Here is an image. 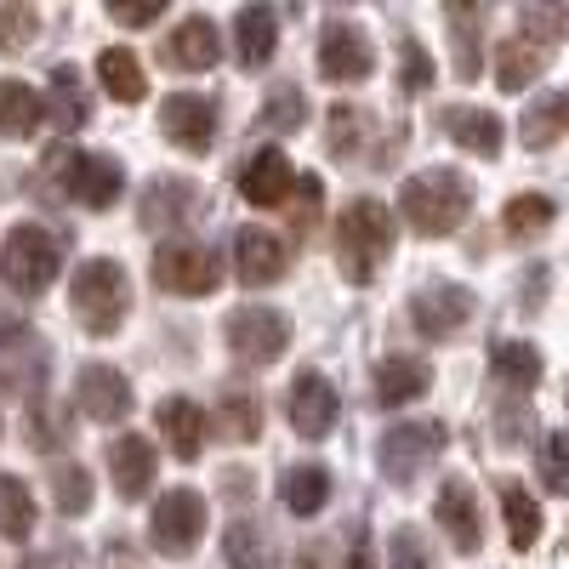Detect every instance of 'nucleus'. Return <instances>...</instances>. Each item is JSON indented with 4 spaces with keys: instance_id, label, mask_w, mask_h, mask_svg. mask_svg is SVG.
Masks as SVG:
<instances>
[{
    "instance_id": "f257e3e1",
    "label": "nucleus",
    "mask_w": 569,
    "mask_h": 569,
    "mask_svg": "<svg viewBox=\"0 0 569 569\" xmlns=\"http://www.w3.org/2000/svg\"><path fill=\"white\" fill-rule=\"evenodd\" d=\"M399 211L416 233H427V240H445V233H456L472 211V182L450 166H433V171H416L405 188H399Z\"/></svg>"
},
{
    "instance_id": "f03ea898",
    "label": "nucleus",
    "mask_w": 569,
    "mask_h": 569,
    "mask_svg": "<svg viewBox=\"0 0 569 569\" xmlns=\"http://www.w3.org/2000/svg\"><path fill=\"white\" fill-rule=\"evenodd\" d=\"M69 302H74V319L91 337H114L131 313V279L114 257H91L74 268V284H69Z\"/></svg>"
},
{
    "instance_id": "7ed1b4c3",
    "label": "nucleus",
    "mask_w": 569,
    "mask_h": 569,
    "mask_svg": "<svg viewBox=\"0 0 569 569\" xmlns=\"http://www.w3.org/2000/svg\"><path fill=\"white\" fill-rule=\"evenodd\" d=\"M337 251H342V273L353 284H370L376 268H382L388 251H393V211L376 194H359L337 222Z\"/></svg>"
},
{
    "instance_id": "20e7f679",
    "label": "nucleus",
    "mask_w": 569,
    "mask_h": 569,
    "mask_svg": "<svg viewBox=\"0 0 569 569\" xmlns=\"http://www.w3.org/2000/svg\"><path fill=\"white\" fill-rule=\"evenodd\" d=\"M58 268H63V246H58V233L40 228V222H18L7 233V246H0V279H7V291H18V297H40L46 284L58 279Z\"/></svg>"
},
{
    "instance_id": "39448f33",
    "label": "nucleus",
    "mask_w": 569,
    "mask_h": 569,
    "mask_svg": "<svg viewBox=\"0 0 569 569\" xmlns=\"http://www.w3.org/2000/svg\"><path fill=\"white\" fill-rule=\"evenodd\" d=\"M52 177H58V188L74 200V206H86V211H109L114 200H120V188H126V171L114 166V154H74V149H63V154H52Z\"/></svg>"
},
{
    "instance_id": "423d86ee",
    "label": "nucleus",
    "mask_w": 569,
    "mask_h": 569,
    "mask_svg": "<svg viewBox=\"0 0 569 569\" xmlns=\"http://www.w3.org/2000/svg\"><path fill=\"white\" fill-rule=\"evenodd\" d=\"M445 421H399L382 433V445H376V461H382V479L393 485H416L427 467H433V456L445 450Z\"/></svg>"
},
{
    "instance_id": "0eeeda50",
    "label": "nucleus",
    "mask_w": 569,
    "mask_h": 569,
    "mask_svg": "<svg viewBox=\"0 0 569 569\" xmlns=\"http://www.w3.org/2000/svg\"><path fill=\"white\" fill-rule=\"evenodd\" d=\"M222 337H228V348H233L240 365H273V359H284V348H291V319H284L279 308L246 302V308L228 313Z\"/></svg>"
},
{
    "instance_id": "6e6552de",
    "label": "nucleus",
    "mask_w": 569,
    "mask_h": 569,
    "mask_svg": "<svg viewBox=\"0 0 569 569\" xmlns=\"http://www.w3.org/2000/svg\"><path fill=\"white\" fill-rule=\"evenodd\" d=\"M206 525H211L206 496H200V490H171V496L154 501L149 541H154V552H166V558H188V552L206 541Z\"/></svg>"
},
{
    "instance_id": "1a4fd4ad",
    "label": "nucleus",
    "mask_w": 569,
    "mask_h": 569,
    "mask_svg": "<svg viewBox=\"0 0 569 569\" xmlns=\"http://www.w3.org/2000/svg\"><path fill=\"white\" fill-rule=\"evenodd\" d=\"M154 284L171 297H211L222 284V262L211 246H194V240H166L154 251Z\"/></svg>"
},
{
    "instance_id": "9d476101",
    "label": "nucleus",
    "mask_w": 569,
    "mask_h": 569,
    "mask_svg": "<svg viewBox=\"0 0 569 569\" xmlns=\"http://www.w3.org/2000/svg\"><path fill=\"white\" fill-rule=\"evenodd\" d=\"M376 69V46L359 23H325L319 34V74L325 80H337V86H359L370 80Z\"/></svg>"
},
{
    "instance_id": "9b49d317",
    "label": "nucleus",
    "mask_w": 569,
    "mask_h": 569,
    "mask_svg": "<svg viewBox=\"0 0 569 569\" xmlns=\"http://www.w3.org/2000/svg\"><path fill=\"white\" fill-rule=\"evenodd\" d=\"M472 319V291L467 284H427V291L410 297V325L427 342H450L456 330Z\"/></svg>"
},
{
    "instance_id": "f8f14e48",
    "label": "nucleus",
    "mask_w": 569,
    "mask_h": 569,
    "mask_svg": "<svg viewBox=\"0 0 569 569\" xmlns=\"http://www.w3.org/2000/svg\"><path fill=\"white\" fill-rule=\"evenodd\" d=\"M284 268H291V251H284L279 233H268V228H257V222L233 233V273H240L246 291L279 284V279H284Z\"/></svg>"
},
{
    "instance_id": "ddd939ff",
    "label": "nucleus",
    "mask_w": 569,
    "mask_h": 569,
    "mask_svg": "<svg viewBox=\"0 0 569 569\" xmlns=\"http://www.w3.org/2000/svg\"><path fill=\"white\" fill-rule=\"evenodd\" d=\"M160 131L177 142V149L206 154L217 142V103L194 98V91H177V98H166V109H160Z\"/></svg>"
},
{
    "instance_id": "4468645a",
    "label": "nucleus",
    "mask_w": 569,
    "mask_h": 569,
    "mask_svg": "<svg viewBox=\"0 0 569 569\" xmlns=\"http://www.w3.org/2000/svg\"><path fill=\"white\" fill-rule=\"evenodd\" d=\"M433 518H439V530L450 536V547H456V552H479V547H485L479 496H472V485H467V479H445V485H439Z\"/></svg>"
},
{
    "instance_id": "2eb2a0df",
    "label": "nucleus",
    "mask_w": 569,
    "mask_h": 569,
    "mask_svg": "<svg viewBox=\"0 0 569 569\" xmlns=\"http://www.w3.org/2000/svg\"><path fill=\"white\" fill-rule=\"evenodd\" d=\"M74 405H80V416H91V421H126V416H131V382H126V370H114V365H86L80 382H74Z\"/></svg>"
},
{
    "instance_id": "dca6fc26",
    "label": "nucleus",
    "mask_w": 569,
    "mask_h": 569,
    "mask_svg": "<svg viewBox=\"0 0 569 569\" xmlns=\"http://www.w3.org/2000/svg\"><path fill=\"white\" fill-rule=\"evenodd\" d=\"M284 416H291V427L302 439H325L337 427V388L319 370H302L291 382V399H284Z\"/></svg>"
},
{
    "instance_id": "f3484780",
    "label": "nucleus",
    "mask_w": 569,
    "mask_h": 569,
    "mask_svg": "<svg viewBox=\"0 0 569 569\" xmlns=\"http://www.w3.org/2000/svg\"><path fill=\"white\" fill-rule=\"evenodd\" d=\"M217 52H222V40H217V23H211L206 12L182 18V23L166 34V46H160V58H166L171 69H182V74H206V69H217Z\"/></svg>"
},
{
    "instance_id": "a211bd4d",
    "label": "nucleus",
    "mask_w": 569,
    "mask_h": 569,
    "mask_svg": "<svg viewBox=\"0 0 569 569\" xmlns=\"http://www.w3.org/2000/svg\"><path fill=\"white\" fill-rule=\"evenodd\" d=\"M240 194H246L251 206H262V211L284 206V200L297 194L291 160H284L279 149H257V154H246V166H240Z\"/></svg>"
},
{
    "instance_id": "6ab92c4d",
    "label": "nucleus",
    "mask_w": 569,
    "mask_h": 569,
    "mask_svg": "<svg viewBox=\"0 0 569 569\" xmlns=\"http://www.w3.org/2000/svg\"><path fill=\"white\" fill-rule=\"evenodd\" d=\"M109 472H114V490L120 501H142L154 490V445L142 433H120L109 445Z\"/></svg>"
},
{
    "instance_id": "aec40b11",
    "label": "nucleus",
    "mask_w": 569,
    "mask_h": 569,
    "mask_svg": "<svg viewBox=\"0 0 569 569\" xmlns=\"http://www.w3.org/2000/svg\"><path fill=\"white\" fill-rule=\"evenodd\" d=\"M427 388H433V365L416 359V353H393V359L376 365V405L399 410V405H416Z\"/></svg>"
},
{
    "instance_id": "412c9836",
    "label": "nucleus",
    "mask_w": 569,
    "mask_h": 569,
    "mask_svg": "<svg viewBox=\"0 0 569 569\" xmlns=\"http://www.w3.org/2000/svg\"><path fill=\"white\" fill-rule=\"evenodd\" d=\"M154 427H160V439L171 445L177 461H200V450H206V410L194 399H160Z\"/></svg>"
},
{
    "instance_id": "4be33fe9",
    "label": "nucleus",
    "mask_w": 569,
    "mask_h": 569,
    "mask_svg": "<svg viewBox=\"0 0 569 569\" xmlns=\"http://www.w3.org/2000/svg\"><path fill=\"white\" fill-rule=\"evenodd\" d=\"M194 206H200V188L188 182V177H154L149 188H142V228H177V222H188L194 217Z\"/></svg>"
},
{
    "instance_id": "5701e85b",
    "label": "nucleus",
    "mask_w": 569,
    "mask_h": 569,
    "mask_svg": "<svg viewBox=\"0 0 569 569\" xmlns=\"http://www.w3.org/2000/svg\"><path fill=\"white\" fill-rule=\"evenodd\" d=\"M439 126H445V137H450V142H461L467 154H485V160H496V154H501V120H496L490 109L456 103V109H445V114H439Z\"/></svg>"
},
{
    "instance_id": "b1692460",
    "label": "nucleus",
    "mask_w": 569,
    "mask_h": 569,
    "mask_svg": "<svg viewBox=\"0 0 569 569\" xmlns=\"http://www.w3.org/2000/svg\"><path fill=\"white\" fill-rule=\"evenodd\" d=\"M558 137H569V91H547L518 114V142L525 149H552Z\"/></svg>"
},
{
    "instance_id": "393cba45",
    "label": "nucleus",
    "mask_w": 569,
    "mask_h": 569,
    "mask_svg": "<svg viewBox=\"0 0 569 569\" xmlns=\"http://www.w3.org/2000/svg\"><path fill=\"white\" fill-rule=\"evenodd\" d=\"M217 433L233 445H257L262 439V399L251 388H222L217 393Z\"/></svg>"
},
{
    "instance_id": "a878e982",
    "label": "nucleus",
    "mask_w": 569,
    "mask_h": 569,
    "mask_svg": "<svg viewBox=\"0 0 569 569\" xmlns=\"http://www.w3.org/2000/svg\"><path fill=\"white\" fill-rule=\"evenodd\" d=\"M279 496H284V507H291L297 518H313V512L330 501V467H325V461H297V467H284Z\"/></svg>"
},
{
    "instance_id": "bb28decb",
    "label": "nucleus",
    "mask_w": 569,
    "mask_h": 569,
    "mask_svg": "<svg viewBox=\"0 0 569 569\" xmlns=\"http://www.w3.org/2000/svg\"><path fill=\"white\" fill-rule=\"evenodd\" d=\"M445 18L456 34V74L461 80H479L485 58H479V0H445Z\"/></svg>"
},
{
    "instance_id": "cd10ccee",
    "label": "nucleus",
    "mask_w": 569,
    "mask_h": 569,
    "mask_svg": "<svg viewBox=\"0 0 569 569\" xmlns=\"http://www.w3.org/2000/svg\"><path fill=\"white\" fill-rule=\"evenodd\" d=\"M541 69H547V46H536V40H525V34L496 46V86H501V91H525Z\"/></svg>"
},
{
    "instance_id": "c85d7f7f",
    "label": "nucleus",
    "mask_w": 569,
    "mask_h": 569,
    "mask_svg": "<svg viewBox=\"0 0 569 569\" xmlns=\"http://www.w3.org/2000/svg\"><path fill=\"white\" fill-rule=\"evenodd\" d=\"M40 126H46V98H34L23 80H0V137H34Z\"/></svg>"
},
{
    "instance_id": "c756f323",
    "label": "nucleus",
    "mask_w": 569,
    "mask_h": 569,
    "mask_svg": "<svg viewBox=\"0 0 569 569\" xmlns=\"http://www.w3.org/2000/svg\"><path fill=\"white\" fill-rule=\"evenodd\" d=\"M233 34H240V63H246V69L273 63V52H279V23H273L268 7H246L240 18H233Z\"/></svg>"
},
{
    "instance_id": "7c9ffc66",
    "label": "nucleus",
    "mask_w": 569,
    "mask_h": 569,
    "mask_svg": "<svg viewBox=\"0 0 569 569\" xmlns=\"http://www.w3.org/2000/svg\"><path fill=\"white\" fill-rule=\"evenodd\" d=\"M98 80L114 103H142L149 98V74H142V63L126 52V46H109V52L98 58Z\"/></svg>"
},
{
    "instance_id": "2f4dec72",
    "label": "nucleus",
    "mask_w": 569,
    "mask_h": 569,
    "mask_svg": "<svg viewBox=\"0 0 569 569\" xmlns=\"http://www.w3.org/2000/svg\"><path fill=\"white\" fill-rule=\"evenodd\" d=\"M501 512H507V541L518 552H530L541 541V507H536V496L518 479H501Z\"/></svg>"
},
{
    "instance_id": "473e14b6",
    "label": "nucleus",
    "mask_w": 569,
    "mask_h": 569,
    "mask_svg": "<svg viewBox=\"0 0 569 569\" xmlns=\"http://www.w3.org/2000/svg\"><path fill=\"white\" fill-rule=\"evenodd\" d=\"M490 376L501 388H512V393H530L541 382V353L530 342H496L490 348Z\"/></svg>"
},
{
    "instance_id": "72a5a7b5",
    "label": "nucleus",
    "mask_w": 569,
    "mask_h": 569,
    "mask_svg": "<svg viewBox=\"0 0 569 569\" xmlns=\"http://www.w3.org/2000/svg\"><path fill=\"white\" fill-rule=\"evenodd\" d=\"M46 114H52L63 131H80L91 120V98H86V86H80V69H69V63L52 69V98H46Z\"/></svg>"
},
{
    "instance_id": "f704fd0d",
    "label": "nucleus",
    "mask_w": 569,
    "mask_h": 569,
    "mask_svg": "<svg viewBox=\"0 0 569 569\" xmlns=\"http://www.w3.org/2000/svg\"><path fill=\"white\" fill-rule=\"evenodd\" d=\"M29 530H34V496L18 472H0V536L29 541Z\"/></svg>"
},
{
    "instance_id": "c9c22d12",
    "label": "nucleus",
    "mask_w": 569,
    "mask_h": 569,
    "mask_svg": "<svg viewBox=\"0 0 569 569\" xmlns=\"http://www.w3.org/2000/svg\"><path fill=\"white\" fill-rule=\"evenodd\" d=\"M518 23H525V40L536 46L569 40V0H518Z\"/></svg>"
},
{
    "instance_id": "e433bc0d",
    "label": "nucleus",
    "mask_w": 569,
    "mask_h": 569,
    "mask_svg": "<svg viewBox=\"0 0 569 569\" xmlns=\"http://www.w3.org/2000/svg\"><path fill=\"white\" fill-rule=\"evenodd\" d=\"M222 558H228V569H268V563H273V552H268L262 525H251V518L228 525V530H222Z\"/></svg>"
},
{
    "instance_id": "4c0bfd02",
    "label": "nucleus",
    "mask_w": 569,
    "mask_h": 569,
    "mask_svg": "<svg viewBox=\"0 0 569 569\" xmlns=\"http://www.w3.org/2000/svg\"><path fill=\"white\" fill-rule=\"evenodd\" d=\"M552 217H558V206L547 194H518V200H507L501 228L512 233V240H536L541 228H552Z\"/></svg>"
},
{
    "instance_id": "58836bf2",
    "label": "nucleus",
    "mask_w": 569,
    "mask_h": 569,
    "mask_svg": "<svg viewBox=\"0 0 569 569\" xmlns=\"http://www.w3.org/2000/svg\"><path fill=\"white\" fill-rule=\"evenodd\" d=\"M302 120H308V98H302L297 86H279L273 98L262 103V126H268V131H279V137L302 131Z\"/></svg>"
},
{
    "instance_id": "ea45409f",
    "label": "nucleus",
    "mask_w": 569,
    "mask_h": 569,
    "mask_svg": "<svg viewBox=\"0 0 569 569\" xmlns=\"http://www.w3.org/2000/svg\"><path fill=\"white\" fill-rule=\"evenodd\" d=\"M536 467H541V485L552 496H569V433H547L536 450Z\"/></svg>"
},
{
    "instance_id": "a19ab883",
    "label": "nucleus",
    "mask_w": 569,
    "mask_h": 569,
    "mask_svg": "<svg viewBox=\"0 0 569 569\" xmlns=\"http://www.w3.org/2000/svg\"><path fill=\"white\" fill-rule=\"evenodd\" d=\"M52 496H58V512H86L91 507V472L86 467H58L52 472Z\"/></svg>"
},
{
    "instance_id": "79ce46f5",
    "label": "nucleus",
    "mask_w": 569,
    "mask_h": 569,
    "mask_svg": "<svg viewBox=\"0 0 569 569\" xmlns=\"http://www.w3.org/2000/svg\"><path fill=\"white\" fill-rule=\"evenodd\" d=\"M63 439H69L63 416L46 405H29V450H63Z\"/></svg>"
},
{
    "instance_id": "37998d69",
    "label": "nucleus",
    "mask_w": 569,
    "mask_h": 569,
    "mask_svg": "<svg viewBox=\"0 0 569 569\" xmlns=\"http://www.w3.org/2000/svg\"><path fill=\"white\" fill-rule=\"evenodd\" d=\"M359 137H365V109H348V103L330 109V149L348 154V149H359Z\"/></svg>"
},
{
    "instance_id": "c03bdc74",
    "label": "nucleus",
    "mask_w": 569,
    "mask_h": 569,
    "mask_svg": "<svg viewBox=\"0 0 569 569\" xmlns=\"http://www.w3.org/2000/svg\"><path fill=\"white\" fill-rule=\"evenodd\" d=\"M103 7H109V18L126 23V29H149V23L171 7V0H103Z\"/></svg>"
},
{
    "instance_id": "a18cd8bd",
    "label": "nucleus",
    "mask_w": 569,
    "mask_h": 569,
    "mask_svg": "<svg viewBox=\"0 0 569 569\" xmlns=\"http://www.w3.org/2000/svg\"><path fill=\"white\" fill-rule=\"evenodd\" d=\"M393 569H433V552H427V541L410 525L393 530Z\"/></svg>"
},
{
    "instance_id": "49530a36",
    "label": "nucleus",
    "mask_w": 569,
    "mask_h": 569,
    "mask_svg": "<svg viewBox=\"0 0 569 569\" xmlns=\"http://www.w3.org/2000/svg\"><path fill=\"white\" fill-rule=\"evenodd\" d=\"M319 200H325V182L319 177H297V206H291L297 228H313L319 222Z\"/></svg>"
},
{
    "instance_id": "de8ad7c7",
    "label": "nucleus",
    "mask_w": 569,
    "mask_h": 569,
    "mask_svg": "<svg viewBox=\"0 0 569 569\" xmlns=\"http://www.w3.org/2000/svg\"><path fill=\"white\" fill-rule=\"evenodd\" d=\"M405 86H410V91H427V86H433V58H427L421 40H405Z\"/></svg>"
},
{
    "instance_id": "09e8293b",
    "label": "nucleus",
    "mask_w": 569,
    "mask_h": 569,
    "mask_svg": "<svg viewBox=\"0 0 569 569\" xmlns=\"http://www.w3.org/2000/svg\"><path fill=\"white\" fill-rule=\"evenodd\" d=\"M18 342H29V319H23V308L0 302V348H18Z\"/></svg>"
},
{
    "instance_id": "8fccbe9b",
    "label": "nucleus",
    "mask_w": 569,
    "mask_h": 569,
    "mask_svg": "<svg viewBox=\"0 0 569 569\" xmlns=\"http://www.w3.org/2000/svg\"><path fill=\"white\" fill-rule=\"evenodd\" d=\"M342 569H376V552H370V536H365V530L353 536V547H348V563H342Z\"/></svg>"
},
{
    "instance_id": "3c124183",
    "label": "nucleus",
    "mask_w": 569,
    "mask_h": 569,
    "mask_svg": "<svg viewBox=\"0 0 569 569\" xmlns=\"http://www.w3.org/2000/svg\"><path fill=\"white\" fill-rule=\"evenodd\" d=\"M541 291H547V268H530L525 273V308H541Z\"/></svg>"
}]
</instances>
